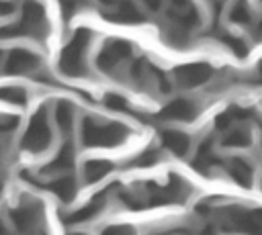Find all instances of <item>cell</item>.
Segmentation results:
<instances>
[{
  "label": "cell",
  "instance_id": "8",
  "mask_svg": "<svg viewBox=\"0 0 262 235\" xmlns=\"http://www.w3.org/2000/svg\"><path fill=\"white\" fill-rule=\"evenodd\" d=\"M104 168H106L104 163H100V161H92V163L86 166V174H88L90 180H94V178H100V176L106 172Z\"/></svg>",
  "mask_w": 262,
  "mask_h": 235
},
{
  "label": "cell",
  "instance_id": "1",
  "mask_svg": "<svg viewBox=\"0 0 262 235\" xmlns=\"http://www.w3.org/2000/svg\"><path fill=\"white\" fill-rule=\"evenodd\" d=\"M84 35L80 33L70 45L68 49L63 51V57H61V67L68 72V74H76L80 67H82V49H84Z\"/></svg>",
  "mask_w": 262,
  "mask_h": 235
},
{
  "label": "cell",
  "instance_id": "10",
  "mask_svg": "<svg viewBox=\"0 0 262 235\" xmlns=\"http://www.w3.org/2000/svg\"><path fill=\"white\" fill-rule=\"evenodd\" d=\"M0 98H4V100H12V102H23V100H25V96H23L16 88H10V90L0 92Z\"/></svg>",
  "mask_w": 262,
  "mask_h": 235
},
{
  "label": "cell",
  "instance_id": "3",
  "mask_svg": "<svg viewBox=\"0 0 262 235\" xmlns=\"http://www.w3.org/2000/svg\"><path fill=\"white\" fill-rule=\"evenodd\" d=\"M37 57L31 55L29 51H14L10 57H8V63H6V69L8 72H16V74H23V72H33L37 67Z\"/></svg>",
  "mask_w": 262,
  "mask_h": 235
},
{
  "label": "cell",
  "instance_id": "6",
  "mask_svg": "<svg viewBox=\"0 0 262 235\" xmlns=\"http://www.w3.org/2000/svg\"><path fill=\"white\" fill-rule=\"evenodd\" d=\"M207 76H209V72L203 65H190V67H184L182 72H178V80L184 84H199Z\"/></svg>",
  "mask_w": 262,
  "mask_h": 235
},
{
  "label": "cell",
  "instance_id": "5",
  "mask_svg": "<svg viewBox=\"0 0 262 235\" xmlns=\"http://www.w3.org/2000/svg\"><path fill=\"white\" fill-rule=\"evenodd\" d=\"M162 143H164L166 149H170V151H174L178 155L186 153V149H188V139L184 135L176 133V131H166L162 135Z\"/></svg>",
  "mask_w": 262,
  "mask_h": 235
},
{
  "label": "cell",
  "instance_id": "9",
  "mask_svg": "<svg viewBox=\"0 0 262 235\" xmlns=\"http://www.w3.org/2000/svg\"><path fill=\"white\" fill-rule=\"evenodd\" d=\"M70 121H72V112H70V108H68L66 104H61V106L57 108V123H59L61 127H70Z\"/></svg>",
  "mask_w": 262,
  "mask_h": 235
},
{
  "label": "cell",
  "instance_id": "4",
  "mask_svg": "<svg viewBox=\"0 0 262 235\" xmlns=\"http://www.w3.org/2000/svg\"><path fill=\"white\" fill-rule=\"evenodd\" d=\"M162 116L166 119H174V121H188L194 116V106L186 100H176L172 104H168L164 110H162Z\"/></svg>",
  "mask_w": 262,
  "mask_h": 235
},
{
  "label": "cell",
  "instance_id": "7",
  "mask_svg": "<svg viewBox=\"0 0 262 235\" xmlns=\"http://www.w3.org/2000/svg\"><path fill=\"white\" fill-rule=\"evenodd\" d=\"M49 188H51L57 196H61V198H70V196H72V192H74V186H72V182H70V180L53 182V184H49Z\"/></svg>",
  "mask_w": 262,
  "mask_h": 235
},
{
  "label": "cell",
  "instance_id": "2",
  "mask_svg": "<svg viewBox=\"0 0 262 235\" xmlns=\"http://www.w3.org/2000/svg\"><path fill=\"white\" fill-rule=\"evenodd\" d=\"M47 143H49V127H47V123L41 116H37L31 123V127H29V133L25 137V147H29V149H43Z\"/></svg>",
  "mask_w": 262,
  "mask_h": 235
}]
</instances>
